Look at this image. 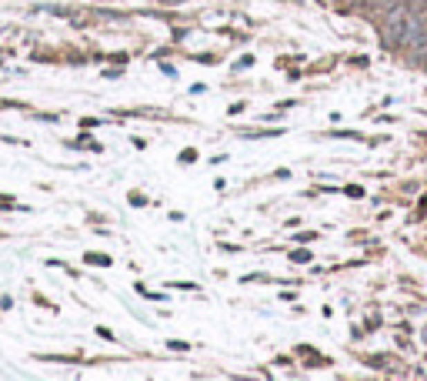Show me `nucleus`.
Instances as JSON below:
<instances>
[{
    "label": "nucleus",
    "mask_w": 427,
    "mask_h": 381,
    "mask_svg": "<svg viewBox=\"0 0 427 381\" xmlns=\"http://www.w3.org/2000/svg\"><path fill=\"white\" fill-rule=\"evenodd\" d=\"M408 27H410V7L408 3H401V7H394L384 14L381 20V37L388 47H404L408 44Z\"/></svg>",
    "instance_id": "f257e3e1"
},
{
    "label": "nucleus",
    "mask_w": 427,
    "mask_h": 381,
    "mask_svg": "<svg viewBox=\"0 0 427 381\" xmlns=\"http://www.w3.org/2000/svg\"><path fill=\"white\" fill-rule=\"evenodd\" d=\"M421 3H427V0H421Z\"/></svg>",
    "instance_id": "39448f33"
},
{
    "label": "nucleus",
    "mask_w": 427,
    "mask_h": 381,
    "mask_svg": "<svg viewBox=\"0 0 427 381\" xmlns=\"http://www.w3.org/2000/svg\"><path fill=\"white\" fill-rule=\"evenodd\" d=\"M291 261H298V265H307V261H311V251H294V254H291Z\"/></svg>",
    "instance_id": "f03ea898"
},
{
    "label": "nucleus",
    "mask_w": 427,
    "mask_h": 381,
    "mask_svg": "<svg viewBox=\"0 0 427 381\" xmlns=\"http://www.w3.org/2000/svg\"><path fill=\"white\" fill-rule=\"evenodd\" d=\"M87 261H91V265H111L107 254H87Z\"/></svg>",
    "instance_id": "7ed1b4c3"
},
{
    "label": "nucleus",
    "mask_w": 427,
    "mask_h": 381,
    "mask_svg": "<svg viewBox=\"0 0 427 381\" xmlns=\"http://www.w3.org/2000/svg\"><path fill=\"white\" fill-rule=\"evenodd\" d=\"M164 3H184V0H164Z\"/></svg>",
    "instance_id": "20e7f679"
}]
</instances>
